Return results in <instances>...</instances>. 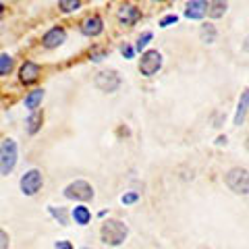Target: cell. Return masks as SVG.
<instances>
[{"mask_svg":"<svg viewBox=\"0 0 249 249\" xmlns=\"http://www.w3.org/2000/svg\"><path fill=\"white\" fill-rule=\"evenodd\" d=\"M100 237H102V241L106 245H123L124 239L129 237V227L121 220H108L102 224V231H100Z\"/></svg>","mask_w":249,"mask_h":249,"instance_id":"6da1fadb","label":"cell"},{"mask_svg":"<svg viewBox=\"0 0 249 249\" xmlns=\"http://www.w3.org/2000/svg\"><path fill=\"white\" fill-rule=\"evenodd\" d=\"M224 183L231 191L239 193V196H247L249 193V173L245 168H231L224 175Z\"/></svg>","mask_w":249,"mask_h":249,"instance_id":"7a4b0ae2","label":"cell"},{"mask_svg":"<svg viewBox=\"0 0 249 249\" xmlns=\"http://www.w3.org/2000/svg\"><path fill=\"white\" fill-rule=\"evenodd\" d=\"M15 164H17V143H15V139L6 137L0 145V173H2V177L13 173Z\"/></svg>","mask_w":249,"mask_h":249,"instance_id":"3957f363","label":"cell"},{"mask_svg":"<svg viewBox=\"0 0 249 249\" xmlns=\"http://www.w3.org/2000/svg\"><path fill=\"white\" fill-rule=\"evenodd\" d=\"M162 67V54L158 50H147L142 54V60H139V73L143 77H152L160 71Z\"/></svg>","mask_w":249,"mask_h":249,"instance_id":"277c9868","label":"cell"},{"mask_svg":"<svg viewBox=\"0 0 249 249\" xmlns=\"http://www.w3.org/2000/svg\"><path fill=\"white\" fill-rule=\"evenodd\" d=\"M65 197L75 201H89L93 199V187L85 181H75L65 187Z\"/></svg>","mask_w":249,"mask_h":249,"instance_id":"5b68a950","label":"cell"},{"mask_svg":"<svg viewBox=\"0 0 249 249\" xmlns=\"http://www.w3.org/2000/svg\"><path fill=\"white\" fill-rule=\"evenodd\" d=\"M42 185H44V177L37 168L27 170V173L21 177V191L25 193V196H36V193L42 189Z\"/></svg>","mask_w":249,"mask_h":249,"instance_id":"8992f818","label":"cell"},{"mask_svg":"<svg viewBox=\"0 0 249 249\" xmlns=\"http://www.w3.org/2000/svg\"><path fill=\"white\" fill-rule=\"evenodd\" d=\"M119 85H121V77L116 75V71H102L96 77V88L100 91L112 93V91L119 89Z\"/></svg>","mask_w":249,"mask_h":249,"instance_id":"52a82bcc","label":"cell"},{"mask_svg":"<svg viewBox=\"0 0 249 249\" xmlns=\"http://www.w3.org/2000/svg\"><path fill=\"white\" fill-rule=\"evenodd\" d=\"M40 73H42V69H40L37 62L25 60L21 65V69H19V79H21V83L29 85V83H36L37 79H40Z\"/></svg>","mask_w":249,"mask_h":249,"instance_id":"ba28073f","label":"cell"},{"mask_svg":"<svg viewBox=\"0 0 249 249\" xmlns=\"http://www.w3.org/2000/svg\"><path fill=\"white\" fill-rule=\"evenodd\" d=\"M116 19H119L121 25L131 27V25H135V23L142 19V11H139L137 6H133V4H124V6L119 9V13H116Z\"/></svg>","mask_w":249,"mask_h":249,"instance_id":"9c48e42d","label":"cell"},{"mask_svg":"<svg viewBox=\"0 0 249 249\" xmlns=\"http://www.w3.org/2000/svg\"><path fill=\"white\" fill-rule=\"evenodd\" d=\"M65 40H67V31L62 27H52L44 34L42 44L46 46V48H56V46H60Z\"/></svg>","mask_w":249,"mask_h":249,"instance_id":"30bf717a","label":"cell"},{"mask_svg":"<svg viewBox=\"0 0 249 249\" xmlns=\"http://www.w3.org/2000/svg\"><path fill=\"white\" fill-rule=\"evenodd\" d=\"M185 15L193 21L204 19L208 15V2L206 0H189V2H187V9H185Z\"/></svg>","mask_w":249,"mask_h":249,"instance_id":"8fae6325","label":"cell"},{"mask_svg":"<svg viewBox=\"0 0 249 249\" xmlns=\"http://www.w3.org/2000/svg\"><path fill=\"white\" fill-rule=\"evenodd\" d=\"M102 29H104V23H102V19H100L98 15H91V17H88L81 23V31H83V36H88V37L100 36L102 34Z\"/></svg>","mask_w":249,"mask_h":249,"instance_id":"7c38bea8","label":"cell"},{"mask_svg":"<svg viewBox=\"0 0 249 249\" xmlns=\"http://www.w3.org/2000/svg\"><path fill=\"white\" fill-rule=\"evenodd\" d=\"M247 110H249V89H243L241 91V98H239V104H237V112H235V124L237 127L245 121Z\"/></svg>","mask_w":249,"mask_h":249,"instance_id":"4fadbf2b","label":"cell"},{"mask_svg":"<svg viewBox=\"0 0 249 249\" xmlns=\"http://www.w3.org/2000/svg\"><path fill=\"white\" fill-rule=\"evenodd\" d=\"M229 0H208V15L212 19H220L227 13Z\"/></svg>","mask_w":249,"mask_h":249,"instance_id":"5bb4252c","label":"cell"},{"mask_svg":"<svg viewBox=\"0 0 249 249\" xmlns=\"http://www.w3.org/2000/svg\"><path fill=\"white\" fill-rule=\"evenodd\" d=\"M42 121H44V114L40 112V110H34V112H31L29 116H27V133L29 135H36L37 133V131H40L42 129Z\"/></svg>","mask_w":249,"mask_h":249,"instance_id":"9a60e30c","label":"cell"},{"mask_svg":"<svg viewBox=\"0 0 249 249\" xmlns=\"http://www.w3.org/2000/svg\"><path fill=\"white\" fill-rule=\"evenodd\" d=\"M44 100V89H34L29 91L25 96V108H29L31 112L37 110V106H40V102Z\"/></svg>","mask_w":249,"mask_h":249,"instance_id":"2e32d148","label":"cell"},{"mask_svg":"<svg viewBox=\"0 0 249 249\" xmlns=\"http://www.w3.org/2000/svg\"><path fill=\"white\" fill-rule=\"evenodd\" d=\"M73 220H75L77 224H81V227H85V224L91 220L89 208H85V206H77V208H73Z\"/></svg>","mask_w":249,"mask_h":249,"instance_id":"e0dca14e","label":"cell"},{"mask_svg":"<svg viewBox=\"0 0 249 249\" xmlns=\"http://www.w3.org/2000/svg\"><path fill=\"white\" fill-rule=\"evenodd\" d=\"M199 37H201V42H206V44L216 42V27L212 25V23H206V25H201Z\"/></svg>","mask_w":249,"mask_h":249,"instance_id":"ac0fdd59","label":"cell"},{"mask_svg":"<svg viewBox=\"0 0 249 249\" xmlns=\"http://www.w3.org/2000/svg\"><path fill=\"white\" fill-rule=\"evenodd\" d=\"M11 69H13V58L6 52H2V56H0V75L6 77L11 73Z\"/></svg>","mask_w":249,"mask_h":249,"instance_id":"d6986e66","label":"cell"},{"mask_svg":"<svg viewBox=\"0 0 249 249\" xmlns=\"http://www.w3.org/2000/svg\"><path fill=\"white\" fill-rule=\"evenodd\" d=\"M58 6L62 13H73L81 6V0H58Z\"/></svg>","mask_w":249,"mask_h":249,"instance_id":"ffe728a7","label":"cell"},{"mask_svg":"<svg viewBox=\"0 0 249 249\" xmlns=\"http://www.w3.org/2000/svg\"><path fill=\"white\" fill-rule=\"evenodd\" d=\"M150 40H152V31H145L143 36H139V40H137V44H135V50L142 52V50L145 48V46L150 44Z\"/></svg>","mask_w":249,"mask_h":249,"instance_id":"44dd1931","label":"cell"},{"mask_svg":"<svg viewBox=\"0 0 249 249\" xmlns=\"http://www.w3.org/2000/svg\"><path fill=\"white\" fill-rule=\"evenodd\" d=\"M139 199V193H135V191H131V193H124V196L121 197V201L124 206H129V204H135V201Z\"/></svg>","mask_w":249,"mask_h":249,"instance_id":"7402d4cb","label":"cell"},{"mask_svg":"<svg viewBox=\"0 0 249 249\" xmlns=\"http://www.w3.org/2000/svg\"><path fill=\"white\" fill-rule=\"evenodd\" d=\"M50 214L54 216V218H58V220H60V224H67V216H65V210H62V208H52L50 206Z\"/></svg>","mask_w":249,"mask_h":249,"instance_id":"603a6c76","label":"cell"},{"mask_svg":"<svg viewBox=\"0 0 249 249\" xmlns=\"http://www.w3.org/2000/svg\"><path fill=\"white\" fill-rule=\"evenodd\" d=\"M177 21H178V17H177V15H166L164 19H160V23H158V25H160V27H168V25H175Z\"/></svg>","mask_w":249,"mask_h":249,"instance_id":"cb8c5ba5","label":"cell"},{"mask_svg":"<svg viewBox=\"0 0 249 249\" xmlns=\"http://www.w3.org/2000/svg\"><path fill=\"white\" fill-rule=\"evenodd\" d=\"M121 52H123V56H124V58H133L135 48H133V46H129V44H124L123 48H121Z\"/></svg>","mask_w":249,"mask_h":249,"instance_id":"d4e9b609","label":"cell"},{"mask_svg":"<svg viewBox=\"0 0 249 249\" xmlns=\"http://www.w3.org/2000/svg\"><path fill=\"white\" fill-rule=\"evenodd\" d=\"M54 249H73V245H71V241H56Z\"/></svg>","mask_w":249,"mask_h":249,"instance_id":"484cf974","label":"cell"},{"mask_svg":"<svg viewBox=\"0 0 249 249\" xmlns=\"http://www.w3.org/2000/svg\"><path fill=\"white\" fill-rule=\"evenodd\" d=\"M104 56H106L104 50H93V52H91V60H102Z\"/></svg>","mask_w":249,"mask_h":249,"instance_id":"4316f807","label":"cell"},{"mask_svg":"<svg viewBox=\"0 0 249 249\" xmlns=\"http://www.w3.org/2000/svg\"><path fill=\"white\" fill-rule=\"evenodd\" d=\"M0 239H2V247H0V249L9 247V235H6V231H0Z\"/></svg>","mask_w":249,"mask_h":249,"instance_id":"83f0119b","label":"cell"},{"mask_svg":"<svg viewBox=\"0 0 249 249\" xmlns=\"http://www.w3.org/2000/svg\"><path fill=\"white\" fill-rule=\"evenodd\" d=\"M216 143H218V145H222V143H227V137H218V139H216Z\"/></svg>","mask_w":249,"mask_h":249,"instance_id":"f1b7e54d","label":"cell"},{"mask_svg":"<svg viewBox=\"0 0 249 249\" xmlns=\"http://www.w3.org/2000/svg\"><path fill=\"white\" fill-rule=\"evenodd\" d=\"M243 50H245V52H249V37H247V40L243 42Z\"/></svg>","mask_w":249,"mask_h":249,"instance_id":"f546056e","label":"cell"},{"mask_svg":"<svg viewBox=\"0 0 249 249\" xmlns=\"http://www.w3.org/2000/svg\"><path fill=\"white\" fill-rule=\"evenodd\" d=\"M247 150H249V135H247Z\"/></svg>","mask_w":249,"mask_h":249,"instance_id":"4dcf8cb0","label":"cell"},{"mask_svg":"<svg viewBox=\"0 0 249 249\" xmlns=\"http://www.w3.org/2000/svg\"><path fill=\"white\" fill-rule=\"evenodd\" d=\"M154 2H162V0H154Z\"/></svg>","mask_w":249,"mask_h":249,"instance_id":"1f68e13d","label":"cell"},{"mask_svg":"<svg viewBox=\"0 0 249 249\" xmlns=\"http://www.w3.org/2000/svg\"><path fill=\"white\" fill-rule=\"evenodd\" d=\"M83 249H89V247H83Z\"/></svg>","mask_w":249,"mask_h":249,"instance_id":"d6a6232c","label":"cell"}]
</instances>
